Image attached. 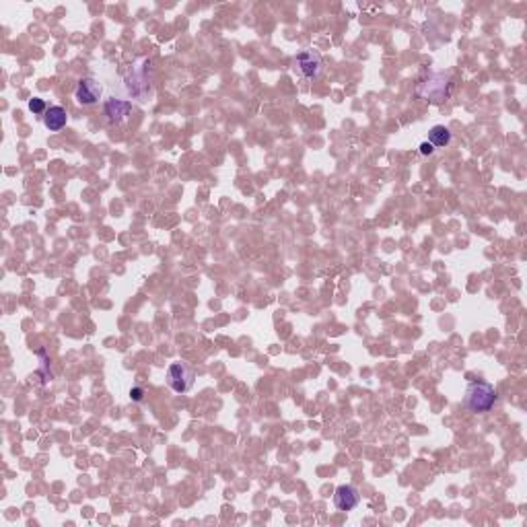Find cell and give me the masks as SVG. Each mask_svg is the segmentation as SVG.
<instances>
[{"label": "cell", "mask_w": 527, "mask_h": 527, "mask_svg": "<svg viewBox=\"0 0 527 527\" xmlns=\"http://www.w3.org/2000/svg\"><path fill=\"white\" fill-rule=\"evenodd\" d=\"M496 400H498V396H496L494 385H490L486 381H472L465 387L463 406L474 414H484V412L492 410Z\"/></svg>", "instance_id": "1"}, {"label": "cell", "mask_w": 527, "mask_h": 527, "mask_svg": "<svg viewBox=\"0 0 527 527\" xmlns=\"http://www.w3.org/2000/svg\"><path fill=\"white\" fill-rule=\"evenodd\" d=\"M452 93V75L449 73H435L426 80L416 85V95L431 103H443L449 99Z\"/></svg>", "instance_id": "2"}, {"label": "cell", "mask_w": 527, "mask_h": 527, "mask_svg": "<svg viewBox=\"0 0 527 527\" xmlns=\"http://www.w3.org/2000/svg\"><path fill=\"white\" fill-rule=\"evenodd\" d=\"M149 60H138L130 66L126 76V89L136 101H147L151 97V68Z\"/></svg>", "instance_id": "3"}, {"label": "cell", "mask_w": 527, "mask_h": 527, "mask_svg": "<svg viewBox=\"0 0 527 527\" xmlns=\"http://www.w3.org/2000/svg\"><path fill=\"white\" fill-rule=\"evenodd\" d=\"M75 99L78 106L91 108L103 99V85L95 76H85L78 80L75 89Z\"/></svg>", "instance_id": "4"}, {"label": "cell", "mask_w": 527, "mask_h": 527, "mask_svg": "<svg viewBox=\"0 0 527 527\" xmlns=\"http://www.w3.org/2000/svg\"><path fill=\"white\" fill-rule=\"evenodd\" d=\"M194 379H196V373L194 369L189 367L188 363H171L169 369H167V385L175 391V394H186L192 389L194 385Z\"/></svg>", "instance_id": "5"}, {"label": "cell", "mask_w": 527, "mask_h": 527, "mask_svg": "<svg viewBox=\"0 0 527 527\" xmlns=\"http://www.w3.org/2000/svg\"><path fill=\"white\" fill-rule=\"evenodd\" d=\"M297 66L301 71V75L305 78H315L319 76L322 68H324V60L319 56V52L315 50H303L297 54Z\"/></svg>", "instance_id": "6"}, {"label": "cell", "mask_w": 527, "mask_h": 527, "mask_svg": "<svg viewBox=\"0 0 527 527\" xmlns=\"http://www.w3.org/2000/svg\"><path fill=\"white\" fill-rule=\"evenodd\" d=\"M132 112V101L124 99V97H110L103 101V113L108 117V122L112 124H122Z\"/></svg>", "instance_id": "7"}, {"label": "cell", "mask_w": 527, "mask_h": 527, "mask_svg": "<svg viewBox=\"0 0 527 527\" xmlns=\"http://www.w3.org/2000/svg\"><path fill=\"white\" fill-rule=\"evenodd\" d=\"M359 503H361V494L350 484H342L334 492V505L338 511H352V509H356Z\"/></svg>", "instance_id": "8"}, {"label": "cell", "mask_w": 527, "mask_h": 527, "mask_svg": "<svg viewBox=\"0 0 527 527\" xmlns=\"http://www.w3.org/2000/svg\"><path fill=\"white\" fill-rule=\"evenodd\" d=\"M66 122H68V113L62 106H52L43 113V124L50 132H60L66 126Z\"/></svg>", "instance_id": "9"}, {"label": "cell", "mask_w": 527, "mask_h": 527, "mask_svg": "<svg viewBox=\"0 0 527 527\" xmlns=\"http://www.w3.org/2000/svg\"><path fill=\"white\" fill-rule=\"evenodd\" d=\"M452 140V130L445 128V126H433V128L428 130V140H426V143H431L435 149H443V147H447Z\"/></svg>", "instance_id": "10"}, {"label": "cell", "mask_w": 527, "mask_h": 527, "mask_svg": "<svg viewBox=\"0 0 527 527\" xmlns=\"http://www.w3.org/2000/svg\"><path fill=\"white\" fill-rule=\"evenodd\" d=\"M29 110L34 113H45V101L43 99H39V97H34V99H29Z\"/></svg>", "instance_id": "11"}, {"label": "cell", "mask_w": 527, "mask_h": 527, "mask_svg": "<svg viewBox=\"0 0 527 527\" xmlns=\"http://www.w3.org/2000/svg\"><path fill=\"white\" fill-rule=\"evenodd\" d=\"M130 398H132L134 402H143V400H145V389H143V387H132V389H130Z\"/></svg>", "instance_id": "12"}, {"label": "cell", "mask_w": 527, "mask_h": 527, "mask_svg": "<svg viewBox=\"0 0 527 527\" xmlns=\"http://www.w3.org/2000/svg\"><path fill=\"white\" fill-rule=\"evenodd\" d=\"M433 152H435V147H433L431 143H422V145H420V154L428 157V154H433Z\"/></svg>", "instance_id": "13"}]
</instances>
